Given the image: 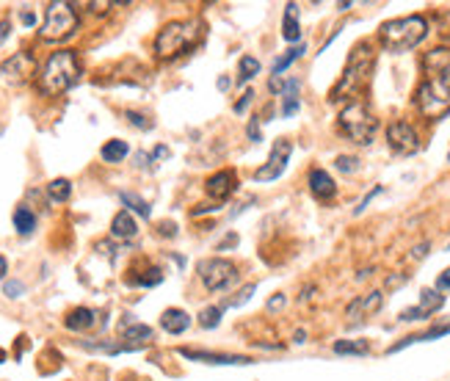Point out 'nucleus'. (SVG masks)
<instances>
[{
  "mask_svg": "<svg viewBox=\"0 0 450 381\" xmlns=\"http://www.w3.org/2000/svg\"><path fill=\"white\" fill-rule=\"evenodd\" d=\"M423 83L414 91V105L423 116L440 119L450 111V47H437L423 56Z\"/></svg>",
  "mask_w": 450,
  "mask_h": 381,
  "instance_id": "1",
  "label": "nucleus"
},
{
  "mask_svg": "<svg viewBox=\"0 0 450 381\" xmlns=\"http://www.w3.org/2000/svg\"><path fill=\"white\" fill-rule=\"evenodd\" d=\"M426 36H428V20L420 17V14H409V17L389 20L378 31V39H381V45H384L387 53H409Z\"/></svg>",
  "mask_w": 450,
  "mask_h": 381,
  "instance_id": "2",
  "label": "nucleus"
},
{
  "mask_svg": "<svg viewBox=\"0 0 450 381\" xmlns=\"http://www.w3.org/2000/svg\"><path fill=\"white\" fill-rule=\"evenodd\" d=\"M77 77H80V59H77V53L59 50V53H53L45 61V67L39 72V88L47 97H59V94L70 91L75 86Z\"/></svg>",
  "mask_w": 450,
  "mask_h": 381,
  "instance_id": "3",
  "label": "nucleus"
},
{
  "mask_svg": "<svg viewBox=\"0 0 450 381\" xmlns=\"http://www.w3.org/2000/svg\"><path fill=\"white\" fill-rule=\"evenodd\" d=\"M199 39V22L194 20H174L163 25L155 36V56L163 61H171L183 53H188Z\"/></svg>",
  "mask_w": 450,
  "mask_h": 381,
  "instance_id": "4",
  "label": "nucleus"
},
{
  "mask_svg": "<svg viewBox=\"0 0 450 381\" xmlns=\"http://www.w3.org/2000/svg\"><path fill=\"white\" fill-rule=\"evenodd\" d=\"M337 122H340V130H343L354 144H362V147H368V144L373 141L375 130H378V119L368 111L365 102H351V105H346V108L340 111V119H337Z\"/></svg>",
  "mask_w": 450,
  "mask_h": 381,
  "instance_id": "5",
  "label": "nucleus"
},
{
  "mask_svg": "<svg viewBox=\"0 0 450 381\" xmlns=\"http://www.w3.org/2000/svg\"><path fill=\"white\" fill-rule=\"evenodd\" d=\"M371 67H373V50L368 42L357 45L351 59H348V67L340 77V83L332 88V100H343V94H354L365 80L371 75Z\"/></svg>",
  "mask_w": 450,
  "mask_h": 381,
  "instance_id": "6",
  "label": "nucleus"
},
{
  "mask_svg": "<svg viewBox=\"0 0 450 381\" xmlns=\"http://www.w3.org/2000/svg\"><path fill=\"white\" fill-rule=\"evenodd\" d=\"M75 28H77L75 6L67 3V0H56L45 11V22H42L39 36L45 42H61V39H70L75 33Z\"/></svg>",
  "mask_w": 450,
  "mask_h": 381,
  "instance_id": "7",
  "label": "nucleus"
},
{
  "mask_svg": "<svg viewBox=\"0 0 450 381\" xmlns=\"http://www.w3.org/2000/svg\"><path fill=\"white\" fill-rule=\"evenodd\" d=\"M196 274L202 279V285L208 290H226L238 282V268L235 263H229L224 257H208V260H199L196 263Z\"/></svg>",
  "mask_w": 450,
  "mask_h": 381,
  "instance_id": "8",
  "label": "nucleus"
},
{
  "mask_svg": "<svg viewBox=\"0 0 450 381\" xmlns=\"http://www.w3.org/2000/svg\"><path fill=\"white\" fill-rule=\"evenodd\" d=\"M33 75H36V59L28 50H20L0 64V80L8 86H22Z\"/></svg>",
  "mask_w": 450,
  "mask_h": 381,
  "instance_id": "9",
  "label": "nucleus"
},
{
  "mask_svg": "<svg viewBox=\"0 0 450 381\" xmlns=\"http://www.w3.org/2000/svg\"><path fill=\"white\" fill-rule=\"evenodd\" d=\"M290 153H293L290 141H277L274 150H271V155H268V160L254 171V180H257V182H271V180H277V177L285 171V166H288V160H290Z\"/></svg>",
  "mask_w": 450,
  "mask_h": 381,
  "instance_id": "10",
  "label": "nucleus"
},
{
  "mask_svg": "<svg viewBox=\"0 0 450 381\" xmlns=\"http://www.w3.org/2000/svg\"><path fill=\"white\" fill-rule=\"evenodd\" d=\"M387 144L395 155H412L417 153V147H420L417 133H414V127L409 122H392L387 127Z\"/></svg>",
  "mask_w": 450,
  "mask_h": 381,
  "instance_id": "11",
  "label": "nucleus"
},
{
  "mask_svg": "<svg viewBox=\"0 0 450 381\" xmlns=\"http://www.w3.org/2000/svg\"><path fill=\"white\" fill-rule=\"evenodd\" d=\"M442 306H445V296H442V290H431V288H426V290L420 293V304L403 309V312H401V320H423V318H431V315H434L437 309H442Z\"/></svg>",
  "mask_w": 450,
  "mask_h": 381,
  "instance_id": "12",
  "label": "nucleus"
},
{
  "mask_svg": "<svg viewBox=\"0 0 450 381\" xmlns=\"http://www.w3.org/2000/svg\"><path fill=\"white\" fill-rule=\"evenodd\" d=\"M235 188H238V177H235V171H232V169L216 171V174H213L208 182H205L208 196H210V199H216V202H224V199H229Z\"/></svg>",
  "mask_w": 450,
  "mask_h": 381,
  "instance_id": "13",
  "label": "nucleus"
},
{
  "mask_svg": "<svg viewBox=\"0 0 450 381\" xmlns=\"http://www.w3.org/2000/svg\"><path fill=\"white\" fill-rule=\"evenodd\" d=\"M180 357L194 359V362H205V365H251L249 357L243 354H213V351H191V348H180Z\"/></svg>",
  "mask_w": 450,
  "mask_h": 381,
  "instance_id": "14",
  "label": "nucleus"
},
{
  "mask_svg": "<svg viewBox=\"0 0 450 381\" xmlns=\"http://www.w3.org/2000/svg\"><path fill=\"white\" fill-rule=\"evenodd\" d=\"M381 302H384V296H381L378 290L368 293V296H359V299H354V302L348 304V309H346V318H348V323H351V326L362 323V320H365L368 315H373L375 309L381 306Z\"/></svg>",
  "mask_w": 450,
  "mask_h": 381,
  "instance_id": "15",
  "label": "nucleus"
},
{
  "mask_svg": "<svg viewBox=\"0 0 450 381\" xmlns=\"http://www.w3.org/2000/svg\"><path fill=\"white\" fill-rule=\"evenodd\" d=\"M122 340H127V348L130 351H139L141 345H147L152 340V329L147 323H139L130 315H125L122 318Z\"/></svg>",
  "mask_w": 450,
  "mask_h": 381,
  "instance_id": "16",
  "label": "nucleus"
},
{
  "mask_svg": "<svg viewBox=\"0 0 450 381\" xmlns=\"http://www.w3.org/2000/svg\"><path fill=\"white\" fill-rule=\"evenodd\" d=\"M309 191L320 199V202H329L337 196V185L332 180V174L326 169H312L309 171Z\"/></svg>",
  "mask_w": 450,
  "mask_h": 381,
  "instance_id": "17",
  "label": "nucleus"
},
{
  "mask_svg": "<svg viewBox=\"0 0 450 381\" xmlns=\"http://www.w3.org/2000/svg\"><path fill=\"white\" fill-rule=\"evenodd\" d=\"M160 326H163V332H169V334H183V332L191 326V315H188L185 309L171 306V309H166V312L160 315Z\"/></svg>",
  "mask_w": 450,
  "mask_h": 381,
  "instance_id": "18",
  "label": "nucleus"
},
{
  "mask_svg": "<svg viewBox=\"0 0 450 381\" xmlns=\"http://www.w3.org/2000/svg\"><path fill=\"white\" fill-rule=\"evenodd\" d=\"M136 232H139V224H136V219L130 216V210H119V213L114 216V221H111V235H114L116 240H133Z\"/></svg>",
  "mask_w": 450,
  "mask_h": 381,
  "instance_id": "19",
  "label": "nucleus"
},
{
  "mask_svg": "<svg viewBox=\"0 0 450 381\" xmlns=\"http://www.w3.org/2000/svg\"><path fill=\"white\" fill-rule=\"evenodd\" d=\"M448 334H450V323H442V326H434V329H428V332H423V334H412V337H406V340L395 343V345L389 348V354H398V351H403L406 345H414V343H431V340H440V337H448Z\"/></svg>",
  "mask_w": 450,
  "mask_h": 381,
  "instance_id": "20",
  "label": "nucleus"
},
{
  "mask_svg": "<svg viewBox=\"0 0 450 381\" xmlns=\"http://www.w3.org/2000/svg\"><path fill=\"white\" fill-rule=\"evenodd\" d=\"M67 329H72V332H86V329H91L94 323H97V312L94 309H88V306H77L72 309L70 315H67Z\"/></svg>",
  "mask_w": 450,
  "mask_h": 381,
  "instance_id": "21",
  "label": "nucleus"
},
{
  "mask_svg": "<svg viewBox=\"0 0 450 381\" xmlns=\"http://www.w3.org/2000/svg\"><path fill=\"white\" fill-rule=\"evenodd\" d=\"M299 80H288L282 86V116H293L299 111Z\"/></svg>",
  "mask_w": 450,
  "mask_h": 381,
  "instance_id": "22",
  "label": "nucleus"
},
{
  "mask_svg": "<svg viewBox=\"0 0 450 381\" xmlns=\"http://www.w3.org/2000/svg\"><path fill=\"white\" fill-rule=\"evenodd\" d=\"M127 153H130V147H127V141H122V139H111V141H105L102 150H100V155H102L105 163H122V160L127 157Z\"/></svg>",
  "mask_w": 450,
  "mask_h": 381,
  "instance_id": "23",
  "label": "nucleus"
},
{
  "mask_svg": "<svg viewBox=\"0 0 450 381\" xmlns=\"http://www.w3.org/2000/svg\"><path fill=\"white\" fill-rule=\"evenodd\" d=\"M296 14H299V6H296V3H288V8H285V22H282V36H285L288 42H299L301 39V28H299Z\"/></svg>",
  "mask_w": 450,
  "mask_h": 381,
  "instance_id": "24",
  "label": "nucleus"
},
{
  "mask_svg": "<svg viewBox=\"0 0 450 381\" xmlns=\"http://www.w3.org/2000/svg\"><path fill=\"white\" fill-rule=\"evenodd\" d=\"M14 229H17L20 235H31V232L36 229V216H33L31 208L20 205V208L14 210Z\"/></svg>",
  "mask_w": 450,
  "mask_h": 381,
  "instance_id": "25",
  "label": "nucleus"
},
{
  "mask_svg": "<svg viewBox=\"0 0 450 381\" xmlns=\"http://www.w3.org/2000/svg\"><path fill=\"white\" fill-rule=\"evenodd\" d=\"M304 50H307V47H304V42H301V45H296V47H290V50H285V53H282V59H277V61H274L271 77L282 75V72H285V70H288L293 61H299L301 56H304Z\"/></svg>",
  "mask_w": 450,
  "mask_h": 381,
  "instance_id": "26",
  "label": "nucleus"
},
{
  "mask_svg": "<svg viewBox=\"0 0 450 381\" xmlns=\"http://www.w3.org/2000/svg\"><path fill=\"white\" fill-rule=\"evenodd\" d=\"M119 199H122V205H125V208H130V210H133V213H139L141 219H150L152 216V208L141 199V196H139V194H133V191H122V194H119Z\"/></svg>",
  "mask_w": 450,
  "mask_h": 381,
  "instance_id": "27",
  "label": "nucleus"
},
{
  "mask_svg": "<svg viewBox=\"0 0 450 381\" xmlns=\"http://www.w3.org/2000/svg\"><path fill=\"white\" fill-rule=\"evenodd\" d=\"M371 351L368 340H337L334 343V354H354V357H365Z\"/></svg>",
  "mask_w": 450,
  "mask_h": 381,
  "instance_id": "28",
  "label": "nucleus"
},
{
  "mask_svg": "<svg viewBox=\"0 0 450 381\" xmlns=\"http://www.w3.org/2000/svg\"><path fill=\"white\" fill-rule=\"evenodd\" d=\"M47 196H50L53 202H67V199L72 196V182H70L67 177L53 180V182L47 185Z\"/></svg>",
  "mask_w": 450,
  "mask_h": 381,
  "instance_id": "29",
  "label": "nucleus"
},
{
  "mask_svg": "<svg viewBox=\"0 0 450 381\" xmlns=\"http://www.w3.org/2000/svg\"><path fill=\"white\" fill-rule=\"evenodd\" d=\"M260 61L254 59V56H240V61H238V80L240 83H249L254 75H260Z\"/></svg>",
  "mask_w": 450,
  "mask_h": 381,
  "instance_id": "30",
  "label": "nucleus"
},
{
  "mask_svg": "<svg viewBox=\"0 0 450 381\" xmlns=\"http://www.w3.org/2000/svg\"><path fill=\"white\" fill-rule=\"evenodd\" d=\"M222 323V306H205L199 312V326L202 329H216Z\"/></svg>",
  "mask_w": 450,
  "mask_h": 381,
  "instance_id": "31",
  "label": "nucleus"
},
{
  "mask_svg": "<svg viewBox=\"0 0 450 381\" xmlns=\"http://www.w3.org/2000/svg\"><path fill=\"white\" fill-rule=\"evenodd\" d=\"M160 282H163V271L160 268H150V271H144V277L136 279V285H141V288H155Z\"/></svg>",
  "mask_w": 450,
  "mask_h": 381,
  "instance_id": "32",
  "label": "nucleus"
},
{
  "mask_svg": "<svg viewBox=\"0 0 450 381\" xmlns=\"http://www.w3.org/2000/svg\"><path fill=\"white\" fill-rule=\"evenodd\" d=\"M125 119H127L133 127H139V130H152V122L144 116V114H139V111H125Z\"/></svg>",
  "mask_w": 450,
  "mask_h": 381,
  "instance_id": "33",
  "label": "nucleus"
},
{
  "mask_svg": "<svg viewBox=\"0 0 450 381\" xmlns=\"http://www.w3.org/2000/svg\"><path fill=\"white\" fill-rule=\"evenodd\" d=\"M337 169H340V171H346V174H351V171H357V169H359V160H357V157H351V155H340V157H337Z\"/></svg>",
  "mask_w": 450,
  "mask_h": 381,
  "instance_id": "34",
  "label": "nucleus"
},
{
  "mask_svg": "<svg viewBox=\"0 0 450 381\" xmlns=\"http://www.w3.org/2000/svg\"><path fill=\"white\" fill-rule=\"evenodd\" d=\"M3 293H6L8 299H20V296L25 293V285H22V282H17V279H8V282L3 285Z\"/></svg>",
  "mask_w": 450,
  "mask_h": 381,
  "instance_id": "35",
  "label": "nucleus"
},
{
  "mask_svg": "<svg viewBox=\"0 0 450 381\" xmlns=\"http://www.w3.org/2000/svg\"><path fill=\"white\" fill-rule=\"evenodd\" d=\"M254 290H257V285H246L243 290H238V296L229 302V306H240V304H246L251 296H254Z\"/></svg>",
  "mask_w": 450,
  "mask_h": 381,
  "instance_id": "36",
  "label": "nucleus"
},
{
  "mask_svg": "<svg viewBox=\"0 0 450 381\" xmlns=\"http://www.w3.org/2000/svg\"><path fill=\"white\" fill-rule=\"evenodd\" d=\"M437 290H450V268H445V271L437 277Z\"/></svg>",
  "mask_w": 450,
  "mask_h": 381,
  "instance_id": "37",
  "label": "nucleus"
},
{
  "mask_svg": "<svg viewBox=\"0 0 450 381\" xmlns=\"http://www.w3.org/2000/svg\"><path fill=\"white\" fill-rule=\"evenodd\" d=\"M378 194H381V185H375L373 191H371V194H368V196H365V199L359 202V208H357V213H362V210H365V208L371 205V199H373V196H378Z\"/></svg>",
  "mask_w": 450,
  "mask_h": 381,
  "instance_id": "38",
  "label": "nucleus"
},
{
  "mask_svg": "<svg viewBox=\"0 0 450 381\" xmlns=\"http://www.w3.org/2000/svg\"><path fill=\"white\" fill-rule=\"evenodd\" d=\"M251 97H254V94H251V91H246V94L240 97V102L235 105V114H243V111L249 108V102H251Z\"/></svg>",
  "mask_w": 450,
  "mask_h": 381,
  "instance_id": "39",
  "label": "nucleus"
},
{
  "mask_svg": "<svg viewBox=\"0 0 450 381\" xmlns=\"http://www.w3.org/2000/svg\"><path fill=\"white\" fill-rule=\"evenodd\" d=\"M282 306H285V296H282V293H277V296L268 302V309H271V312H277V309H282Z\"/></svg>",
  "mask_w": 450,
  "mask_h": 381,
  "instance_id": "40",
  "label": "nucleus"
},
{
  "mask_svg": "<svg viewBox=\"0 0 450 381\" xmlns=\"http://www.w3.org/2000/svg\"><path fill=\"white\" fill-rule=\"evenodd\" d=\"M246 133H249V139H251V141H260V125H257V119L249 125V130H246Z\"/></svg>",
  "mask_w": 450,
  "mask_h": 381,
  "instance_id": "41",
  "label": "nucleus"
},
{
  "mask_svg": "<svg viewBox=\"0 0 450 381\" xmlns=\"http://www.w3.org/2000/svg\"><path fill=\"white\" fill-rule=\"evenodd\" d=\"M160 235H169V238H171V235H177V227H174V224H171V221H166V224H160Z\"/></svg>",
  "mask_w": 450,
  "mask_h": 381,
  "instance_id": "42",
  "label": "nucleus"
},
{
  "mask_svg": "<svg viewBox=\"0 0 450 381\" xmlns=\"http://www.w3.org/2000/svg\"><path fill=\"white\" fill-rule=\"evenodd\" d=\"M426 251H428V243H420V246L412 251V257H414V260H423V257H426Z\"/></svg>",
  "mask_w": 450,
  "mask_h": 381,
  "instance_id": "43",
  "label": "nucleus"
},
{
  "mask_svg": "<svg viewBox=\"0 0 450 381\" xmlns=\"http://www.w3.org/2000/svg\"><path fill=\"white\" fill-rule=\"evenodd\" d=\"M232 243H238V235H229V238H226L224 243H222V246H219V251H224L226 246H232Z\"/></svg>",
  "mask_w": 450,
  "mask_h": 381,
  "instance_id": "44",
  "label": "nucleus"
},
{
  "mask_svg": "<svg viewBox=\"0 0 450 381\" xmlns=\"http://www.w3.org/2000/svg\"><path fill=\"white\" fill-rule=\"evenodd\" d=\"M22 22H25V25H33V22H36V17H33L31 11H22Z\"/></svg>",
  "mask_w": 450,
  "mask_h": 381,
  "instance_id": "45",
  "label": "nucleus"
},
{
  "mask_svg": "<svg viewBox=\"0 0 450 381\" xmlns=\"http://www.w3.org/2000/svg\"><path fill=\"white\" fill-rule=\"evenodd\" d=\"M6 274H8V263H6V257L0 254V279H3Z\"/></svg>",
  "mask_w": 450,
  "mask_h": 381,
  "instance_id": "46",
  "label": "nucleus"
},
{
  "mask_svg": "<svg viewBox=\"0 0 450 381\" xmlns=\"http://www.w3.org/2000/svg\"><path fill=\"white\" fill-rule=\"evenodd\" d=\"M6 33H8V20H3V22H0V42L6 39Z\"/></svg>",
  "mask_w": 450,
  "mask_h": 381,
  "instance_id": "47",
  "label": "nucleus"
},
{
  "mask_svg": "<svg viewBox=\"0 0 450 381\" xmlns=\"http://www.w3.org/2000/svg\"><path fill=\"white\" fill-rule=\"evenodd\" d=\"M307 340V332H296V343H304Z\"/></svg>",
  "mask_w": 450,
  "mask_h": 381,
  "instance_id": "48",
  "label": "nucleus"
},
{
  "mask_svg": "<svg viewBox=\"0 0 450 381\" xmlns=\"http://www.w3.org/2000/svg\"><path fill=\"white\" fill-rule=\"evenodd\" d=\"M0 133H3V127H0Z\"/></svg>",
  "mask_w": 450,
  "mask_h": 381,
  "instance_id": "49",
  "label": "nucleus"
},
{
  "mask_svg": "<svg viewBox=\"0 0 450 381\" xmlns=\"http://www.w3.org/2000/svg\"><path fill=\"white\" fill-rule=\"evenodd\" d=\"M448 251H450V246H448Z\"/></svg>",
  "mask_w": 450,
  "mask_h": 381,
  "instance_id": "50",
  "label": "nucleus"
},
{
  "mask_svg": "<svg viewBox=\"0 0 450 381\" xmlns=\"http://www.w3.org/2000/svg\"><path fill=\"white\" fill-rule=\"evenodd\" d=\"M448 160H450V155H448Z\"/></svg>",
  "mask_w": 450,
  "mask_h": 381,
  "instance_id": "51",
  "label": "nucleus"
}]
</instances>
